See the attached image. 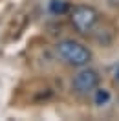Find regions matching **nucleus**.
Segmentation results:
<instances>
[{
  "mask_svg": "<svg viewBox=\"0 0 119 121\" xmlns=\"http://www.w3.org/2000/svg\"><path fill=\"white\" fill-rule=\"evenodd\" d=\"M57 53L64 62L75 68H82L92 60V52L81 42H77L73 39H64L57 44Z\"/></svg>",
  "mask_w": 119,
  "mask_h": 121,
  "instance_id": "1",
  "label": "nucleus"
},
{
  "mask_svg": "<svg viewBox=\"0 0 119 121\" xmlns=\"http://www.w3.org/2000/svg\"><path fill=\"white\" fill-rule=\"evenodd\" d=\"M70 22L79 33H90L99 22V11L92 6H75L70 11Z\"/></svg>",
  "mask_w": 119,
  "mask_h": 121,
  "instance_id": "2",
  "label": "nucleus"
},
{
  "mask_svg": "<svg viewBox=\"0 0 119 121\" xmlns=\"http://www.w3.org/2000/svg\"><path fill=\"white\" fill-rule=\"evenodd\" d=\"M99 83H101V77H99V73L95 70L84 68L79 73H75L72 86H73V90L77 94H90V92H94L99 86Z\"/></svg>",
  "mask_w": 119,
  "mask_h": 121,
  "instance_id": "3",
  "label": "nucleus"
},
{
  "mask_svg": "<svg viewBox=\"0 0 119 121\" xmlns=\"http://www.w3.org/2000/svg\"><path fill=\"white\" fill-rule=\"evenodd\" d=\"M70 11V4H68L66 0H51L50 2V13L51 15H64V13H68Z\"/></svg>",
  "mask_w": 119,
  "mask_h": 121,
  "instance_id": "4",
  "label": "nucleus"
},
{
  "mask_svg": "<svg viewBox=\"0 0 119 121\" xmlns=\"http://www.w3.org/2000/svg\"><path fill=\"white\" fill-rule=\"evenodd\" d=\"M94 92H95V95H94V103H95V105L103 106L110 101V92L108 90H104V88H99V90H97L95 88Z\"/></svg>",
  "mask_w": 119,
  "mask_h": 121,
  "instance_id": "5",
  "label": "nucleus"
},
{
  "mask_svg": "<svg viewBox=\"0 0 119 121\" xmlns=\"http://www.w3.org/2000/svg\"><path fill=\"white\" fill-rule=\"evenodd\" d=\"M114 77H115V81H119V64L115 66V70H114Z\"/></svg>",
  "mask_w": 119,
  "mask_h": 121,
  "instance_id": "6",
  "label": "nucleus"
}]
</instances>
